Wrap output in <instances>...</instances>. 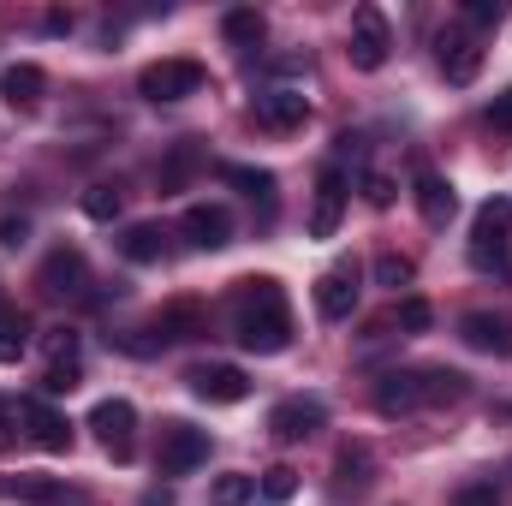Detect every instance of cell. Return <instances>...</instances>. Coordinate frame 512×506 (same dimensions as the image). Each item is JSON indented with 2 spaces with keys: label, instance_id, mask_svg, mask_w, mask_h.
I'll return each instance as SVG.
<instances>
[{
  "label": "cell",
  "instance_id": "obj_37",
  "mask_svg": "<svg viewBox=\"0 0 512 506\" xmlns=\"http://www.w3.org/2000/svg\"><path fill=\"white\" fill-rule=\"evenodd\" d=\"M453 506H501V489H495V483H465Z\"/></svg>",
  "mask_w": 512,
  "mask_h": 506
},
{
  "label": "cell",
  "instance_id": "obj_5",
  "mask_svg": "<svg viewBox=\"0 0 512 506\" xmlns=\"http://www.w3.org/2000/svg\"><path fill=\"white\" fill-rule=\"evenodd\" d=\"M203 459H209V435H203V429H191V423H167V429H161V447H155L161 477H185V471H197Z\"/></svg>",
  "mask_w": 512,
  "mask_h": 506
},
{
  "label": "cell",
  "instance_id": "obj_13",
  "mask_svg": "<svg viewBox=\"0 0 512 506\" xmlns=\"http://www.w3.org/2000/svg\"><path fill=\"white\" fill-rule=\"evenodd\" d=\"M322 423H328V411H322L316 399H280V405L268 411V435L286 441V447H292V441H310Z\"/></svg>",
  "mask_w": 512,
  "mask_h": 506
},
{
  "label": "cell",
  "instance_id": "obj_18",
  "mask_svg": "<svg viewBox=\"0 0 512 506\" xmlns=\"http://www.w3.org/2000/svg\"><path fill=\"white\" fill-rule=\"evenodd\" d=\"M0 96H6V108H12V114H36V108H42V96H48V72H42V66H30V60H18V66H6V72H0Z\"/></svg>",
  "mask_w": 512,
  "mask_h": 506
},
{
  "label": "cell",
  "instance_id": "obj_10",
  "mask_svg": "<svg viewBox=\"0 0 512 506\" xmlns=\"http://www.w3.org/2000/svg\"><path fill=\"white\" fill-rule=\"evenodd\" d=\"M0 501H30V506H90L84 489L60 477H0Z\"/></svg>",
  "mask_w": 512,
  "mask_h": 506
},
{
  "label": "cell",
  "instance_id": "obj_39",
  "mask_svg": "<svg viewBox=\"0 0 512 506\" xmlns=\"http://www.w3.org/2000/svg\"><path fill=\"white\" fill-rule=\"evenodd\" d=\"M489 126L512 131V90H507V96H495V102H489Z\"/></svg>",
  "mask_w": 512,
  "mask_h": 506
},
{
  "label": "cell",
  "instance_id": "obj_35",
  "mask_svg": "<svg viewBox=\"0 0 512 506\" xmlns=\"http://www.w3.org/2000/svg\"><path fill=\"white\" fill-rule=\"evenodd\" d=\"M393 191H399V185H393L387 173H364V203H370V209H393Z\"/></svg>",
  "mask_w": 512,
  "mask_h": 506
},
{
  "label": "cell",
  "instance_id": "obj_32",
  "mask_svg": "<svg viewBox=\"0 0 512 506\" xmlns=\"http://www.w3.org/2000/svg\"><path fill=\"white\" fill-rule=\"evenodd\" d=\"M78 381H84V364H78V358H48V376H42L48 393H72Z\"/></svg>",
  "mask_w": 512,
  "mask_h": 506
},
{
  "label": "cell",
  "instance_id": "obj_23",
  "mask_svg": "<svg viewBox=\"0 0 512 506\" xmlns=\"http://www.w3.org/2000/svg\"><path fill=\"white\" fill-rule=\"evenodd\" d=\"M203 167V149H197V137H185V143H173V155L161 161V191H179L191 173Z\"/></svg>",
  "mask_w": 512,
  "mask_h": 506
},
{
  "label": "cell",
  "instance_id": "obj_22",
  "mask_svg": "<svg viewBox=\"0 0 512 506\" xmlns=\"http://www.w3.org/2000/svg\"><path fill=\"white\" fill-rule=\"evenodd\" d=\"M24 352H30V316L0 304V364H18Z\"/></svg>",
  "mask_w": 512,
  "mask_h": 506
},
{
  "label": "cell",
  "instance_id": "obj_38",
  "mask_svg": "<svg viewBox=\"0 0 512 506\" xmlns=\"http://www.w3.org/2000/svg\"><path fill=\"white\" fill-rule=\"evenodd\" d=\"M399 328L423 334V328H429V304H423V298H405V304H399Z\"/></svg>",
  "mask_w": 512,
  "mask_h": 506
},
{
  "label": "cell",
  "instance_id": "obj_2",
  "mask_svg": "<svg viewBox=\"0 0 512 506\" xmlns=\"http://www.w3.org/2000/svg\"><path fill=\"white\" fill-rule=\"evenodd\" d=\"M512 197H489L471 221V268H501L512 274Z\"/></svg>",
  "mask_w": 512,
  "mask_h": 506
},
{
  "label": "cell",
  "instance_id": "obj_40",
  "mask_svg": "<svg viewBox=\"0 0 512 506\" xmlns=\"http://www.w3.org/2000/svg\"><path fill=\"white\" fill-rule=\"evenodd\" d=\"M42 30H48V36H66V30H72V12H48Z\"/></svg>",
  "mask_w": 512,
  "mask_h": 506
},
{
  "label": "cell",
  "instance_id": "obj_33",
  "mask_svg": "<svg viewBox=\"0 0 512 506\" xmlns=\"http://www.w3.org/2000/svg\"><path fill=\"white\" fill-rule=\"evenodd\" d=\"M262 495H268V501H292V495H298V471H292V465L262 471Z\"/></svg>",
  "mask_w": 512,
  "mask_h": 506
},
{
  "label": "cell",
  "instance_id": "obj_29",
  "mask_svg": "<svg viewBox=\"0 0 512 506\" xmlns=\"http://www.w3.org/2000/svg\"><path fill=\"white\" fill-rule=\"evenodd\" d=\"M120 251H126V262H161V227H149V221L126 227Z\"/></svg>",
  "mask_w": 512,
  "mask_h": 506
},
{
  "label": "cell",
  "instance_id": "obj_31",
  "mask_svg": "<svg viewBox=\"0 0 512 506\" xmlns=\"http://www.w3.org/2000/svg\"><path fill=\"white\" fill-rule=\"evenodd\" d=\"M411 274H417V268H411V256H376V286H387V292H399V286H411Z\"/></svg>",
  "mask_w": 512,
  "mask_h": 506
},
{
  "label": "cell",
  "instance_id": "obj_30",
  "mask_svg": "<svg viewBox=\"0 0 512 506\" xmlns=\"http://www.w3.org/2000/svg\"><path fill=\"white\" fill-rule=\"evenodd\" d=\"M251 495H256V477H245V471H227V477H215L209 506H251Z\"/></svg>",
  "mask_w": 512,
  "mask_h": 506
},
{
  "label": "cell",
  "instance_id": "obj_16",
  "mask_svg": "<svg viewBox=\"0 0 512 506\" xmlns=\"http://www.w3.org/2000/svg\"><path fill=\"white\" fill-rule=\"evenodd\" d=\"M459 340L471 352H489V358H512V316H495V310H471L459 322Z\"/></svg>",
  "mask_w": 512,
  "mask_h": 506
},
{
  "label": "cell",
  "instance_id": "obj_25",
  "mask_svg": "<svg viewBox=\"0 0 512 506\" xmlns=\"http://www.w3.org/2000/svg\"><path fill=\"white\" fill-rule=\"evenodd\" d=\"M221 30H227V42H233V48H245V54H251V48H262V36H268L262 12H251V6H233Z\"/></svg>",
  "mask_w": 512,
  "mask_h": 506
},
{
  "label": "cell",
  "instance_id": "obj_19",
  "mask_svg": "<svg viewBox=\"0 0 512 506\" xmlns=\"http://www.w3.org/2000/svg\"><path fill=\"white\" fill-rule=\"evenodd\" d=\"M18 423H30V441H36L42 453H72V423H66L54 405L24 399V405H18Z\"/></svg>",
  "mask_w": 512,
  "mask_h": 506
},
{
  "label": "cell",
  "instance_id": "obj_15",
  "mask_svg": "<svg viewBox=\"0 0 512 506\" xmlns=\"http://www.w3.org/2000/svg\"><path fill=\"white\" fill-rule=\"evenodd\" d=\"M185 381H191V393L209 399V405H239V399L251 393V381H245L239 364H197Z\"/></svg>",
  "mask_w": 512,
  "mask_h": 506
},
{
  "label": "cell",
  "instance_id": "obj_41",
  "mask_svg": "<svg viewBox=\"0 0 512 506\" xmlns=\"http://www.w3.org/2000/svg\"><path fill=\"white\" fill-rule=\"evenodd\" d=\"M143 506H173V489H149V495H143Z\"/></svg>",
  "mask_w": 512,
  "mask_h": 506
},
{
  "label": "cell",
  "instance_id": "obj_8",
  "mask_svg": "<svg viewBox=\"0 0 512 506\" xmlns=\"http://www.w3.org/2000/svg\"><path fill=\"white\" fill-rule=\"evenodd\" d=\"M36 286L48 292V298H78L84 286H90V262L78 245H54L48 262H42V274H36Z\"/></svg>",
  "mask_w": 512,
  "mask_h": 506
},
{
  "label": "cell",
  "instance_id": "obj_21",
  "mask_svg": "<svg viewBox=\"0 0 512 506\" xmlns=\"http://www.w3.org/2000/svg\"><path fill=\"white\" fill-rule=\"evenodd\" d=\"M334 489H340V495H364V489H370V447H340V459H334Z\"/></svg>",
  "mask_w": 512,
  "mask_h": 506
},
{
  "label": "cell",
  "instance_id": "obj_12",
  "mask_svg": "<svg viewBox=\"0 0 512 506\" xmlns=\"http://www.w3.org/2000/svg\"><path fill=\"white\" fill-rule=\"evenodd\" d=\"M352 310H358V268L340 262V268H328V274L316 280V316H322V322H346Z\"/></svg>",
  "mask_w": 512,
  "mask_h": 506
},
{
  "label": "cell",
  "instance_id": "obj_34",
  "mask_svg": "<svg viewBox=\"0 0 512 506\" xmlns=\"http://www.w3.org/2000/svg\"><path fill=\"white\" fill-rule=\"evenodd\" d=\"M501 18H507V6H501V0H465V24L489 30V24H501Z\"/></svg>",
  "mask_w": 512,
  "mask_h": 506
},
{
  "label": "cell",
  "instance_id": "obj_20",
  "mask_svg": "<svg viewBox=\"0 0 512 506\" xmlns=\"http://www.w3.org/2000/svg\"><path fill=\"white\" fill-rule=\"evenodd\" d=\"M453 209H459L453 185H447L435 167H417V215H423L429 227H447V221H453Z\"/></svg>",
  "mask_w": 512,
  "mask_h": 506
},
{
  "label": "cell",
  "instance_id": "obj_36",
  "mask_svg": "<svg viewBox=\"0 0 512 506\" xmlns=\"http://www.w3.org/2000/svg\"><path fill=\"white\" fill-rule=\"evenodd\" d=\"M18 245H30V215H6L0 221V251H18Z\"/></svg>",
  "mask_w": 512,
  "mask_h": 506
},
{
  "label": "cell",
  "instance_id": "obj_26",
  "mask_svg": "<svg viewBox=\"0 0 512 506\" xmlns=\"http://www.w3.org/2000/svg\"><path fill=\"white\" fill-rule=\"evenodd\" d=\"M78 203H84V215H90V221H114V215L126 209V191H120L114 179H96V185H90Z\"/></svg>",
  "mask_w": 512,
  "mask_h": 506
},
{
  "label": "cell",
  "instance_id": "obj_6",
  "mask_svg": "<svg viewBox=\"0 0 512 506\" xmlns=\"http://www.w3.org/2000/svg\"><path fill=\"white\" fill-rule=\"evenodd\" d=\"M387 48H393V36H387L382 6H358V12H352V48H346L352 66H358V72H382Z\"/></svg>",
  "mask_w": 512,
  "mask_h": 506
},
{
  "label": "cell",
  "instance_id": "obj_9",
  "mask_svg": "<svg viewBox=\"0 0 512 506\" xmlns=\"http://www.w3.org/2000/svg\"><path fill=\"white\" fill-rule=\"evenodd\" d=\"M179 233H185L191 251H227L233 245V215L221 203H191L185 221H179Z\"/></svg>",
  "mask_w": 512,
  "mask_h": 506
},
{
  "label": "cell",
  "instance_id": "obj_27",
  "mask_svg": "<svg viewBox=\"0 0 512 506\" xmlns=\"http://www.w3.org/2000/svg\"><path fill=\"white\" fill-rule=\"evenodd\" d=\"M221 173H227V185H239L251 203L274 209V173H268V167H221Z\"/></svg>",
  "mask_w": 512,
  "mask_h": 506
},
{
  "label": "cell",
  "instance_id": "obj_4",
  "mask_svg": "<svg viewBox=\"0 0 512 506\" xmlns=\"http://www.w3.org/2000/svg\"><path fill=\"white\" fill-rule=\"evenodd\" d=\"M90 429H96V441H102L108 459L126 465L131 453H137V411H131V399H102L90 411Z\"/></svg>",
  "mask_w": 512,
  "mask_h": 506
},
{
  "label": "cell",
  "instance_id": "obj_1",
  "mask_svg": "<svg viewBox=\"0 0 512 506\" xmlns=\"http://www.w3.org/2000/svg\"><path fill=\"white\" fill-rule=\"evenodd\" d=\"M233 334L256 358H274V352L292 346V310H286V292L274 280H239V292H233Z\"/></svg>",
  "mask_w": 512,
  "mask_h": 506
},
{
  "label": "cell",
  "instance_id": "obj_11",
  "mask_svg": "<svg viewBox=\"0 0 512 506\" xmlns=\"http://www.w3.org/2000/svg\"><path fill=\"white\" fill-rule=\"evenodd\" d=\"M340 215H346V173L340 167H322L316 203H310V239H334L340 233Z\"/></svg>",
  "mask_w": 512,
  "mask_h": 506
},
{
  "label": "cell",
  "instance_id": "obj_17",
  "mask_svg": "<svg viewBox=\"0 0 512 506\" xmlns=\"http://www.w3.org/2000/svg\"><path fill=\"white\" fill-rule=\"evenodd\" d=\"M429 399H423V370H387L376 381V411L382 417H411V411H423Z\"/></svg>",
  "mask_w": 512,
  "mask_h": 506
},
{
  "label": "cell",
  "instance_id": "obj_7",
  "mask_svg": "<svg viewBox=\"0 0 512 506\" xmlns=\"http://www.w3.org/2000/svg\"><path fill=\"white\" fill-rule=\"evenodd\" d=\"M435 60L447 72V84H477V72H483V48H477V36L465 24H447L435 36Z\"/></svg>",
  "mask_w": 512,
  "mask_h": 506
},
{
  "label": "cell",
  "instance_id": "obj_3",
  "mask_svg": "<svg viewBox=\"0 0 512 506\" xmlns=\"http://www.w3.org/2000/svg\"><path fill=\"white\" fill-rule=\"evenodd\" d=\"M209 84V72L197 66V60H155V66H143V78H137V90L149 96V102H185V96H197Z\"/></svg>",
  "mask_w": 512,
  "mask_h": 506
},
{
  "label": "cell",
  "instance_id": "obj_42",
  "mask_svg": "<svg viewBox=\"0 0 512 506\" xmlns=\"http://www.w3.org/2000/svg\"><path fill=\"white\" fill-rule=\"evenodd\" d=\"M12 441H18V435H12V417H6V411H0V453H6V447H12Z\"/></svg>",
  "mask_w": 512,
  "mask_h": 506
},
{
  "label": "cell",
  "instance_id": "obj_14",
  "mask_svg": "<svg viewBox=\"0 0 512 506\" xmlns=\"http://www.w3.org/2000/svg\"><path fill=\"white\" fill-rule=\"evenodd\" d=\"M251 114L262 131H298L310 120V102H304V90H256Z\"/></svg>",
  "mask_w": 512,
  "mask_h": 506
},
{
  "label": "cell",
  "instance_id": "obj_28",
  "mask_svg": "<svg viewBox=\"0 0 512 506\" xmlns=\"http://www.w3.org/2000/svg\"><path fill=\"white\" fill-rule=\"evenodd\" d=\"M465 387H471V381L459 376V370H423V399H429V405H459Z\"/></svg>",
  "mask_w": 512,
  "mask_h": 506
},
{
  "label": "cell",
  "instance_id": "obj_24",
  "mask_svg": "<svg viewBox=\"0 0 512 506\" xmlns=\"http://www.w3.org/2000/svg\"><path fill=\"white\" fill-rule=\"evenodd\" d=\"M191 334H203V310L197 304H167L155 316V340H191Z\"/></svg>",
  "mask_w": 512,
  "mask_h": 506
}]
</instances>
